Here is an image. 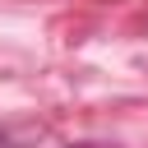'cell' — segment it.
<instances>
[{
  "label": "cell",
  "mask_w": 148,
  "mask_h": 148,
  "mask_svg": "<svg viewBox=\"0 0 148 148\" xmlns=\"http://www.w3.org/2000/svg\"><path fill=\"white\" fill-rule=\"evenodd\" d=\"M0 148H9V134H5V130H0Z\"/></svg>",
  "instance_id": "7a4b0ae2"
},
{
  "label": "cell",
  "mask_w": 148,
  "mask_h": 148,
  "mask_svg": "<svg viewBox=\"0 0 148 148\" xmlns=\"http://www.w3.org/2000/svg\"><path fill=\"white\" fill-rule=\"evenodd\" d=\"M69 148H116V143H69Z\"/></svg>",
  "instance_id": "6da1fadb"
}]
</instances>
